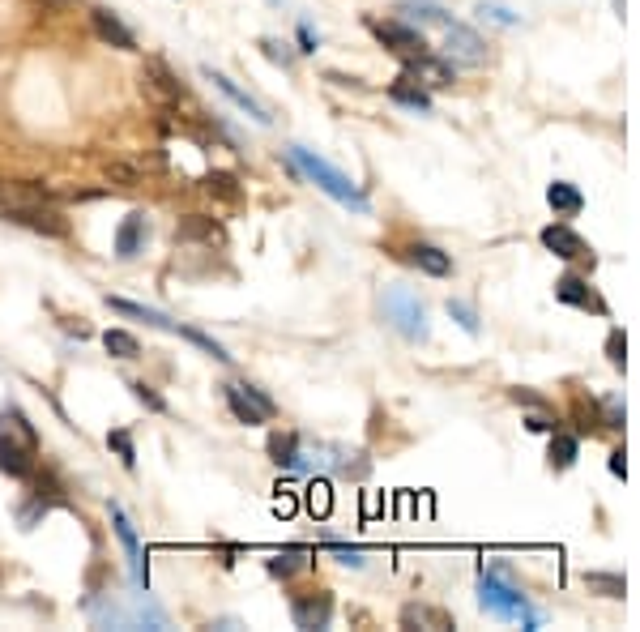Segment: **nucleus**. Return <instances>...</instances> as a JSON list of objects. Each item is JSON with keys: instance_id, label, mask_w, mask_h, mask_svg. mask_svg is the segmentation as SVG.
<instances>
[{"instance_id": "1", "label": "nucleus", "mask_w": 640, "mask_h": 632, "mask_svg": "<svg viewBox=\"0 0 640 632\" xmlns=\"http://www.w3.org/2000/svg\"><path fill=\"white\" fill-rule=\"evenodd\" d=\"M39 466V432L18 406L0 410V470L9 479H30Z\"/></svg>"}, {"instance_id": "2", "label": "nucleus", "mask_w": 640, "mask_h": 632, "mask_svg": "<svg viewBox=\"0 0 640 632\" xmlns=\"http://www.w3.org/2000/svg\"><path fill=\"white\" fill-rule=\"evenodd\" d=\"M286 154H291V163H295V167L303 171V176H308V180L320 188V193H329L333 201H342V205H350V210H359V214H367V210H372V201H367V197L359 193V184L350 180V176H342L338 167H329L320 154L303 150V146H291Z\"/></svg>"}, {"instance_id": "3", "label": "nucleus", "mask_w": 640, "mask_h": 632, "mask_svg": "<svg viewBox=\"0 0 640 632\" xmlns=\"http://www.w3.org/2000/svg\"><path fill=\"white\" fill-rule=\"evenodd\" d=\"M478 607H483L487 615H495V620H521L525 628H538L542 624V615L530 607V598L512 586V581L495 577V573L478 577Z\"/></svg>"}, {"instance_id": "4", "label": "nucleus", "mask_w": 640, "mask_h": 632, "mask_svg": "<svg viewBox=\"0 0 640 632\" xmlns=\"http://www.w3.org/2000/svg\"><path fill=\"white\" fill-rule=\"evenodd\" d=\"M380 308H384V321H389L406 342H427L431 338V325H427V312L419 304V295H410L406 287H389V291H384Z\"/></svg>"}, {"instance_id": "5", "label": "nucleus", "mask_w": 640, "mask_h": 632, "mask_svg": "<svg viewBox=\"0 0 640 632\" xmlns=\"http://www.w3.org/2000/svg\"><path fill=\"white\" fill-rule=\"evenodd\" d=\"M222 398H227L231 415H235L239 423H248V428H256V423H265V419L278 415V402L269 398L265 389H256V385H235V381H227V385H222Z\"/></svg>"}, {"instance_id": "6", "label": "nucleus", "mask_w": 640, "mask_h": 632, "mask_svg": "<svg viewBox=\"0 0 640 632\" xmlns=\"http://www.w3.org/2000/svg\"><path fill=\"white\" fill-rule=\"evenodd\" d=\"M5 218L9 223H18L26 231H39L47 240H64L69 235V218L52 205H39V201H22V205H5Z\"/></svg>"}, {"instance_id": "7", "label": "nucleus", "mask_w": 640, "mask_h": 632, "mask_svg": "<svg viewBox=\"0 0 640 632\" xmlns=\"http://www.w3.org/2000/svg\"><path fill=\"white\" fill-rule=\"evenodd\" d=\"M555 299L559 304H568L576 312H594V316H611V308H606V299L589 287V278L585 274H576V270H564L555 278Z\"/></svg>"}, {"instance_id": "8", "label": "nucleus", "mask_w": 640, "mask_h": 632, "mask_svg": "<svg viewBox=\"0 0 640 632\" xmlns=\"http://www.w3.org/2000/svg\"><path fill=\"white\" fill-rule=\"evenodd\" d=\"M538 240H542V248L547 252H555L559 261H585L589 270L598 265V257H594V248H589L581 235H576L568 223H551V227H542L538 231Z\"/></svg>"}, {"instance_id": "9", "label": "nucleus", "mask_w": 640, "mask_h": 632, "mask_svg": "<svg viewBox=\"0 0 640 632\" xmlns=\"http://www.w3.org/2000/svg\"><path fill=\"white\" fill-rule=\"evenodd\" d=\"M444 47H448V60H453V65H470V69L487 65V43H483V35H478V30H470V26H461V22H448V26H444Z\"/></svg>"}, {"instance_id": "10", "label": "nucleus", "mask_w": 640, "mask_h": 632, "mask_svg": "<svg viewBox=\"0 0 640 632\" xmlns=\"http://www.w3.org/2000/svg\"><path fill=\"white\" fill-rule=\"evenodd\" d=\"M107 513H111V526H116V539H120V547H124L128 564H133V577H137V586H141V590H150V564H146V556H141V543H137V530H133V521H128V513L120 509L116 500L107 504Z\"/></svg>"}, {"instance_id": "11", "label": "nucleus", "mask_w": 640, "mask_h": 632, "mask_svg": "<svg viewBox=\"0 0 640 632\" xmlns=\"http://www.w3.org/2000/svg\"><path fill=\"white\" fill-rule=\"evenodd\" d=\"M367 26H372V35H376L384 47H389V52H397V56H419V52H427L423 30L410 26V22L389 18V22H367Z\"/></svg>"}, {"instance_id": "12", "label": "nucleus", "mask_w": 640, "mask_h": 632, "mask_svg": "<svg viewBox=\"0 0 640 632\" xmlns=\"http://www.w3.org/2000/svg\"><path fill=\"white\" fill-rule=\"evenodd\" d=\"M291 620L295 628H329L333 620V594L329 590H312V594H295L291 598Z\"/></svg>"}, {"instance_id": "13", "label": "nucleus", "mask_w": 640, "mask_h": 632, "mask_svg": "<svg viewBox=\"0 0 640 632\" xmlns=\"http://www.w3.org/2000/svg\"><path fill=\"white\" fill-rule=\"evenodd\" d=\"M141 94H150L154 103H180L188 90L163 60H146V69H141Z\"/></svg>"}, {"instance_id": "14", "label": "nucleus", "mask_w": 640, "mask_h": 632, "mask_svg": "<svg viewBox=\"0 0 640 632\" xmlns=\"http://www.w3.org/2000/svg\"><path fill=\"white\" fill-rule=\"evenodd\" d=\"M402 60H406V77H414L419 86H453V60H431L427 52L402 56Z\"/></svg>"}, {"instance_id": "15", "label": "nucleus", "mask_w": 640, "mask_h": 632, "mask_svg": "<svg viewBox=\"0 0 640 632\" xmlns=\"http://www.w3.org/2000/svg\"><path fill=\"white\" fill-rule=\"evenodd\" d=\"M90 26H94V35H99L103 43L120 47V52H137V35H133V30H128L111 9H94V13H90Z\"/></svg>"}, {"instance_id": "16", "label": "nucleus", "mask_w": 640, "mask_h": 632, "mask_svg": "<svg viewBox=\"0 0 640 632\" xmlns=\"http://www.w3.org/2000/svg\"><path fill=\"white\" fill-rule=\"evenodd\" d=\"M180 235L184 244H210V248H222L227 244V231H222V223H214V218H205V214H184L180 218Z\"/></svg>"}, {"instance_id": "17", "label": "nucleus", "mask_w": 640, "mask_h": 632, "mask_svg": "<svg viewBox=\"0 0 640 632\" xmlns=\"http://www.w3.org/2000/svg\"><path fill=\"white\" fill-rule=\"evenodd\" d=\"M146 235H150V223H146V214L141 210H133L120 223V231H116V257L120 261H133L137 252H141V244H146Z\"/></svg>"}, {"instance_id": "18", "label": "nucleus", "mask_w": 640, "mask_h": 632, "mask_svg": "<svg viewBox=\"0 0 640 632\" xmlns=\"http://www.w3.org/2000/svg\"><path fill=\"white\" fill-rule=\"evenodd\" d=\"M406 261L414 265V270L431 274V278H448V274H453V257H448L444 248H436V244H410L406 248Z\"/></svg>"}, {"instance_id": "19", "label": "nucleus", "mask_w": 640, "mask_h": 632, "mask_svg": "<svg viewBox=\"0 0 640 632\" xmlns=\"http://www.w3.org/2000/svg\"><path fill=\"white\" fill-rule=\"evenodd\" d=\"M205 77H210V82H214V86H218L222 94H227V99H231V103L239 107V112H244V116H252L256 124H269V120H274V116H269V112H265V107H261V103H256V99H252V94H248V90H239V86L231 82V77H227V73H214V69H205Z\"/></svg>"}, {"instance_id": "20", "label": "nucleus", "mask_w": 640, "mask_h": 632, "mask_svg": "<svg viewBox=\"0 0 640 632\" xmlns=\"http://www.w3.org/2000/svg\"><path fill=\"white\" fill-rule=\"evenodd\" d=\"M269 462L274 466H286V470H303L308 462H303V453H299V436L295 432H274L269 436Z\"/></svg>"}, {"instance_id": "21", "label": "nucleus", "mask_w": 640, "mask_h": 632, "mask_svg": "<svg viewBox=\"0 0 640 632\" xmlns=\"http://www.w3.org/2000/svg\"><path fill=\"white\" fill-rule=\"evenodd\" d=\"M389 99L397 103V107H410V112H431V94H427V86H419L414 77H397V82L389 86Z\"/></svg>"}, {"instance_id": "22", "label": "nucleus", "mask_w": 640, "mask_h": 632, "mask_svg": "<svg viewBox=\"0 0 640 632\" xmlns=\"http://www.w3.org/2000/svg\"><path fill=\"white\" fill-rule=\"evenodd\" d=\"M547 201H551V210L559 214V218H576L585 210V193L576 184H568V180H555L551 188H547Z\"/></svg>"}, {"instance_id": "23", "label": "nucleus", "mask_w": 640, "mask_h": 632, "mask_svg": "<svg viewBox=\"0 0 640 632\" xmlns=\"http://www.w3.org/2000/svg\"><path fill=\"white\" fill-rule=\"evenodd\" d=\"M397 13H402V18H410V22H419V26H448V22H453L440 0H402V5H397Z\"/></svg>"}, {"instance_id": "24", "label": "nucleus", "mask_w": 640, "mask_h": 632, "mask_svg": "<svg viewBox=\"0 0 640 632\" xmlns=\"http://www.w3.org/2000/svg\"><path fill=\"white\" fill-rule=\"evenodd\" d=\"M576 457H581V436H568V432H551V449H547V462H551V470H572L576 466Z\"/></svg>"}, {"instance_id": "25", "label": "nucleus", "mask_w": 640, "mask_h": 632, "mask_svg": "<svg viewBox=\"0 0 640 632\" xmlns=\"http://www.w3.org/2000/svg\"><path fill=\"white\" fill-rule=\"evenodd\" d=\"M269 568V577H295V573H303V568H308V547H286V551H278L274 560L265 564Z\"/></svg>"}, {"instance_id": "26", "label": "nucleus", "mask_w": 640, "mask_h": 632, "mask_svg": "<svg viewBox=\"0 0 640 632\" xmlns=\"http://www.w3.org/2000/svg\"><path fill=\"white\" fill-rule=\"evenodd\" d=\"M201 188H205L210 197H218V201H231V205L244 197V188H239V180L231 176V171H210V176L201 180Z\"/></svg>"}, {"instance_id": "27", "label": "nucleus", "mask_w": 640, "mask_h": 632, "mask_svg": "<svg viewBox=\"0 0 640 632\" xmlns=\"http://www.w3.org/2000/svg\"><path fill=\"white\" fill-rule=\"evenodd\" d=\"M402 624L414 628V624H423V628H453V615L440 611V607H406L402 611Z\"/></svg>"}, {"instance_id": "28", "label": "nucleus", "mask_w": 640, "mask_h": 632, "mask_svg": "<svg viewBox=\"0 0 640 632\" xmlns=\"http://www.w3.org/2000/svg\"><path fill=\"white\" fill-rule=\"evenodd\" d=\"M585 590L598 598H623L628 581H623V573H585Z\"/></svg>"}, {"instance_id": "29", "label": "nucleus", "mask_w": 640, "mask_h": 632, "mask_svg": "<svg viewBox=\"0 0 640 632\" xmlns=\"http://www.w3.org/2000/svg\"><path fill=\"white\" fill-rule=\"evenodd\" d=\"M107 304L116 308V312H124V316H137V321L154 325V329H171V334H175V329H180V325H171L163 312H154V308H141V304H128V299H111V295H107Z\"/></svg>"}, {"instance_id": "30", "label": "nucleus", "mask_w": 640, "mask_h": 632, "mask_svg": "<svg viewBox=\"0 0 640 632\" xmlns=\"http://www.w3.org/2000/svg\"><path fill=\"white\" fill-rule=\"evenodd\" d=\"M103 346H107L111 359H137V355H141V342L128 334V329H107V334H103Z\"/></svg>"}, {"instance_id": "31", "label": "nucleus", "mask_w": 640, "mask_h": 632, "mask_svg": "<svg viewBox=\"0 0 640 632\" xmlns=\"http://www.w3.org/2000/svg\"><path fill=\"white\" fill-rule=\"evenodd\" d=\"M107 449L120 457V466H124V470H137V445H133V432H128V428L107 432Z\"/></svg>"}, {"instance_id": "32", "label": "nucleus", "mask_w": 640, "mask_h": 632, "mask_svg": "<svg viewBox=\"0 0 640 632\" xmlns=\"http://www.w3.org/2000/svg\"><path fill=\"white\" fill-rule=\"evenodd\" d=\"M448 316H453V321L466 329L470 338L483 334V325H478V312H474V304H466V299H448Z\"/></svg>"}, {"instance_id": "33", "label": "nucleus", "mask_w": 640, "mask_h": 632, "mask_svg": "<svg viewBox=\"0 0 640 632\" xmlns=\"http://www.w3.org/2000/svg\"><path fill=\"white\" fill-rule=\"evenodd\" d=\"M128 389H133V398L146 406V410H154V415H163V410H167V398H163V393H158L154 385H146V381H128Z\"/></svg>"}, {"instance_id": "34", "label": "nucleus", "mask_w": 640, "mask_h": 632, "mask_svg": "<svg viewBox=\"0 0 640 632\" xmlns=\"http://www.w3.org/2000/svg\"><path fill=\"white\" fill-rule=\"evenodd\" d=\"M606 359H611V368H623V363H628V334H623L619 325L606 334Z\"/></svg>"}, {"instance_id": "35", "label": "nucleus", "mask_w": 640, "mask_h": 632, "mask_svg": "<svg viewBox=\"0 0 640 632\" xmlns=\"http://www.w3.org/2000/svg\"><path fill=\"white\" fill-rule=\"evenodd\" d=\"M598 410H602V428L623 432V419H628V410H623V402H619V398H606Z\"/></svg>"}, {"instance_id": "36", "label": "nucleus", "mask_w": 640, "mask_h": 632, "mask_svg": "<svg viewBox=\"0 0 640 632\" xmlns=\"http://www.w3.org/2000/svg\"><path fill=\"white\" fill-rule=\"evenodd\" d=\"M175 334H184L188 342H197V346H201V351H205V355H214L218 363H227V359H231V355H227V351H222V346H218L214 338H205V334H201V329H175Z\"/></svg>"}, {"instance_id": "37", "label": "nucleus", "mask_w": 640, "mask_h": 632, "mask_svg": "<svg viewBox=\"0 0 640 632\" xmlns=\"http://www.w3.org/2000/svg\"><path fill=\"white\" fill-rule=\"evenodd\" d=\"M474 13H478V18H487V22H495V26H517V22H521L512 9H504V5H487V0H483V5H478Z\"/></svg>"}, {"instance_id": "38", "label": "nucleus", "mask_w": 640, "mask_h": 632, "mask_svg": "<svg viewBox=\"0 0 640 632\" xmlns=\"http://www.w3.org/2000/svg\"><path fill=\"white\" fill-rule=\"evenodd\" d=\"M261 52L274 60V65H282V69H291L295 65V52L286 43H278V39H261Z\"/></svg>"}, {"instance_id": "39", "label": "nucleus", "mask_w": 640, "mask_h": 632, "mask_svg": "<svg viewBox=\"0 0 640 632\" xmlns=\"http://www.w3.org/2000/svg\"><path fill=\"white\" fill-rule=\"evenodd\" d=\"M325 551H333L338 556V564H346V568H363L367 564V556L359 547H342V543H325Z\"/></svg>"}, {"instance_id": "40", "label": "nucleus", "mask_w": 640, "mask_h": 632, "mask_svg": "<svg viewBox=\"0 0 640 632\" xmlns=\"http://www.w3.org/2000/svg\"><path fill=\"white\" fill-rule=\"evenodd\" d=\"M508 398L517 402V406H530V410H551V402L542 398V393H534V389H512Z\"/></svg>"}, {"instance_id": "41", "label": "nucleus", "mask_w": 640, "mask_h": 632, "mask_svg": "<svg viewBox=\"0 0 640 632\" xmlns=\"http://www.w3.org/2000/svg\"><path fill=\"white\" fill-rule=\"evenodd\" d=\"M525 428H530V432H555V428H559V419L551 415V410H534V415L525 419Z\"/></svg>"}, {"instance_id": "42", "label": "nucleus", "mask_w": 640, "mask_h": 632, "mask_svg": "<svg viewBox=\"0 0 640 632\" xmlns=\"http://www.w3.org/2000/svg\"><path fill=\"white\" fill-rule=\"evenodd\" d=\"M606 466H611L615 479H628V453H623V449H611V462H606Z\"/></svg>"}, {"instance_id": "43", "label": "nucleus", "mask_w": 640, "mask_h": 632, "mask_svg": "<svg viewBox=\"0 0 640 632\" xmlns=\"http://www.w3.org/2000/svg\"><path fill=\"white\" fill-rule=\"evenodd\" d=\"M107 176H111V180H124V184H137V171L128 167V163H111Z\"/></svg>"}, {"instance_id": "44", "label": "nucleus", "mask_w": 640, "mask_h": 632, "mask_svg": "<svg viewBox=\"0 0 640 632\" xmlns=\"http://www.w3.org/2000/svg\"><path fill=\"white\" fill-rule=\"evenodd\" d=\"M299 52H316V35H312V26H299Z\"/></svg>"}, {"instance_id": "45", "label": "nucleus", "mask_w": 640, "mask_h": 632, "mask_svg": "<svg viewBox=\"0 0 640 632\" xmlns=\"http://www.w3.org/2000/svg\"><path fill=\"white\" fill-rule=\"evenodd\" d=\"M35 5H43V9H64L69 0H35Z\"/></svg>"}, {"instance_id": "46", "label": "nucleus", "mask_w": 640, "mask_h": 632, "mask_svg": "<svg viewBox=\"0 0 640 632\" xmlns=\"http://www.w3.org/2000/svg\"><path fill=\"white\" fill-rule=\"evenodd\" d=\"M611 5H615V13H619V18H623V0H611Z\"/></svg>"}]
</instances>
